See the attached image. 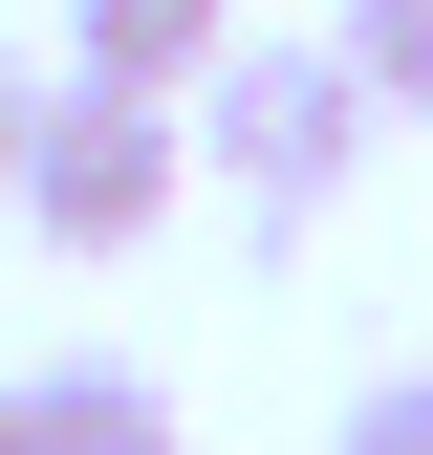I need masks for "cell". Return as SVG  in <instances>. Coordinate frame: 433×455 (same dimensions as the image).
Here are the masks:
<instances>
[{
  "label": "cell",
  "mask_w": 433,
  "mask_h": 455,
  "mask_svg": "<svg viewBox=\"0 0 433 455\" xmlns=\"http://www.w3.org/2000/svg\"><path fill=\"white\" fill-rule=\"evenodd\" d=\"M174 131H195V174L239 196V217H325V196L368 174V131H390V108L347 87V44H260V22H239V44L195 66Z\"/></svg>",
  "instance_id": "cell-1"
},
{
  "label": "cell",
  "mask_w": 433,
  "mask_h": 455,
  "mask_svg": "<svg viewBox=\"0 0 433 455\" xmlns=\"http://www.w3.org/2000/svg\"><path fill=\"white\" fill-rule=\"evenodd\" d=\"M0 196H22V239H43V260H130L152 217L195 196V131H174L152 87H43V108H22V174H0Z\"/></svg>",
  "instance_id": "cell-2"
},
{
  "label": "cell",
  "mask_w": 433,
  "mask_h": 455,
  "mask_svg": "<svg viewBox=\"0 0 433 455\" xmlns=\"http://www.w3.org/2000/svg\"><path fill=\"white\" fill-rule=\"evenodd\" d=\"M216 44H239V0H66V87H152V108H195Z\"/></svg>",
  "instance_id": "cell-3"
},
{
  "label": "cell",
  "mask_w": 433,
  "mask_h": 455,
  "mask_svg": "<svg viewBox=\"0 0 433 455\" xmlns=\"http://www.w3.org/2000/svg\"><path fill=\"white\" fill-rule=\"evenodd\" d=\"M22 455H174V390L108 369V347H66V369H22Z\"/></svg>",
  "instance_id": "cell-4"
},
{
  "label": "cell",
  "mask_w": 433,
  "mask_h": 455,
  "mask_svg": "<svg viewBox=\"0 0 433 455\" xmlns=\"http://www.w3.org/2000/svg\"><path fill=\"white\" fill-rule=\"evenodd\" d=\"M325 44H347V87H368V108H433V0H347Z\"/></svg>",
  "instance_id": "cell-5"
},
{
  "label": "cell",
  "mask_w": 433,
  "mask_h": 455,
  "mask_svg": "<svg viewBox=\"0 0 433 455\" xmlns=\"http://www.w3.org/2000/svg\"><path fill=\"white\" fill-rule=\"evenodd\" d=\"M325 455H433V369H368V390H347V434H325Z\"/></svg>",
  "instance_id": "cell-6"
},
{
  "label": "cell",
  "mask_w": 433,
  "mask_h": 455,
  "mask_svg": "<svg viewBox=\"0 0 433 455\" xmlns=\"http://www.w3.org/2000/svg\"><path fill=\"white\" fill-rule=\"evenodd\" d=\"M22 108H43V66H22V44H0V174H22Z\"/></svg>",
  "instance_id": "cell-7"
},
{
  "label": "cell",
  "mask_w": 433,
  "mask_h": 455,
  "mask_svg": "<svg viewBox=\"0 0 433 455\" xmlns=\"http://www.w3.org/2000/svg\"><path fill=\"white\" fill-rule=\"evenodd\" d=\"M0 455H22V390H0Z\"/></svg>",
  "instance_id": "cell-8"
}]
</instances>
